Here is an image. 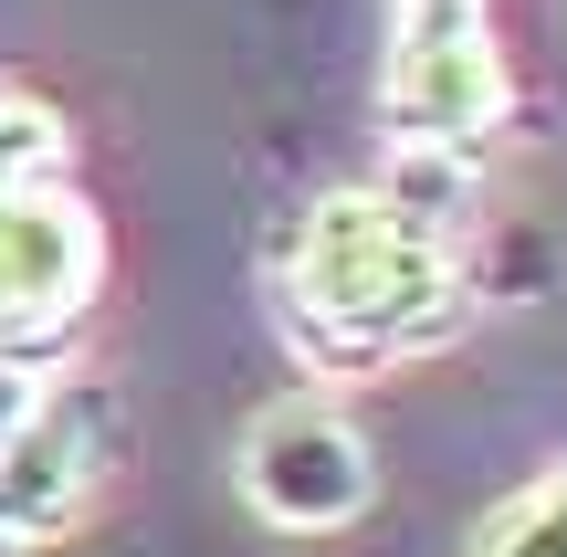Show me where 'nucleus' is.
I'll return each instance as SVG.
<instances>
[{
  "instance_id": "nucleus-8",
  "label": "nucleus",
  "mask_w": 567,
  "mask_h": 557,
  "mask_svg": "<svg viewBox=\"0 0 567 557\" xmlns=\"http://www.w3.org/2000/svg\"><path fill=\"white\" fill-rule=\"evenodd\" d=\"M63 158H74V126H63L42 95H0V189L63 179Z\"/></svg>"
},
{
  "instance_id": "nucleus-5",
  "label": "nucleus",
  "mask_w": 567,
  "mask_h": 557,
  "mask_svg": "<svg viewBox=\"0 0 567 557\" xmlns=\"http://www.w3.org/2000/svg\"><path fill=\"white\" fill-rule=\"evenodd\" d=\"M105 285V221L84 210V189L32 179L0 189V348L53 358V337L95 306Z\"/></svg>"
},
{
  "instance_id": "nucleus-10",
  "label": "nucleus",
  "mask_w": 567,
  "mask_h": 557,
  "mask_svg": "<svg viewBox=\"0 0 567 557\" xmlns=\"http://www.w3.org/2000/svg\"><path fill=\"white\" fill-rule=\"evenodd\" d=\"M0 557H32V547H21V526H11V516H0Z\"/></svg>"
},
{
  "instance_id": "nucleus-7",
  "label": "nucleus",
  "mask_w": 567,
  "mask_h": 557,
  "mask_svg": "<svg viewBox=\"0 0 567 557\" xmlns=\"http://www.w3.org/2000/svg\"><path fill=\"white\" fill-rule=\"evenodd\" d=\"M463 557H567V463L536 474V484H515V495L463 537Z\"/></svg>"
},
{
  "instance_id": "nucleus-4",
  "label": "nucleus",
  "mask_w": 567,
  "mask_h": 557,
  "mask_svg": "<svg viewBox=\"0 0 567 557\" xmlns=\"http://www.w3.org/2000/svg\"><path fill=\"white\" fill-rule=\"evenodd\" d=\"M231 474H243V505L284 537H347L379 505V453L337 400H274L243 432Z\"/></svg>"
},
{
  "instance_id": "nucleus-3",
  "label": "nucleus",
  "mask_w": 567,
  "mask_h": 557,
  "mask_svg": "<svg viewBox=\"0 0 567 557\" xmlns=\"http://www.w3.org/2000/svg\"><path fill=\"white\" fill-rule=\"evenodd\" d=\"M126 463V400L116 379L95 369H63L32 390V411H21V432L0 442V516L21 526V547H53L84 526V505L116 484Z\"/></svg>"
},
{
  "instance_id": "nucleus-9",
  "label": "nucleus",
  "mask_w": 567,
  "mask_h": 557,
  "mask_svg": "<svg viewBox=\"0 0 567 557\" xmlns=\"http://www.w3.org/2000/svg\"><path fill=\"white\" fill-rule=\"evenodd\" d=\"M42 379H53V369H42L32 348H0V442L21 432V411H32V390H42Z\"/></svg>"
},
{
  "instance_id": "nucleus-1",
  "label": "nucleus",
  "mask_w": 567,
  "mask_h": 557,
  "mask_svg": "<svg viewBox=\"0 0 567 557\" xmlns=\"http://www.w3.org/2000/svg\"><path fill=\"white\" fill-rule=\"evenodd\" d=\"M473 274L442 231H421L379 179L316 189L274 252V327L316 379L400 369L473 327Z\"/></svg>"
},
{
  "instance_id": "nucleus-6",
  "label": "nucleus",
  "mask_w": 567,
  "mask_h": 557,
  "mask_svg": "<svg viewBox=\"0 0 567 557\" xmlns=\"http://www.w3.org/2000/svg\"><path fill=\"white\" fill-rule=\"evenodd\" d=\"M379 189H389L421 231H442L452 252H473V158H463V147H389Z\"/></svg>"
},
{
  "instance_id": "nucleus-2",
  "label": "nucleus",
  "mask_w": 567,
  "mask_h": 557,
  "mask_svg": "<svg viewBox=\"0 0 567 557\" xmlns=\"http://www.w3.org/2000/svg\"><path fill=\"white\" fill-rule=\"evenodd\" d=\"M515 116L494 0H389V63H379V126L389 147H484Z\"/></svg>"
}]
</instances>
